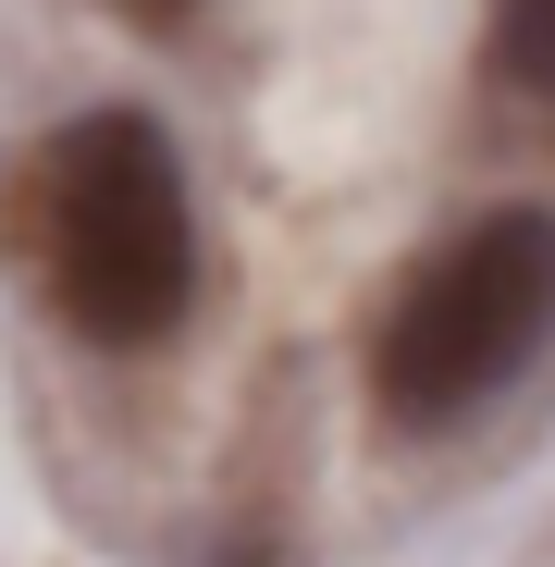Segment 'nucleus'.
Instances as JSON below:
<instances>
[{
	"label": "nucleus",
	"mask_w": 555,
	"mask_h": 567,
	"mask_svg": "<svg viewBox=\"0 0 555 567\" xmlns=\"http://www.w3.org/2000/svg\"><path fill=\"white\" fill-rule=\"evenodd\" d=\"M38 284L86 346H161L198 297V210L185 161L148 112H86L38 148Z\"/></svg>",
	"instance_id": "f257e3e1"
},
{
	"label": "nucleus",
	"mask_w": 555,
	"mask_h": 567,
	"mask_svg": "<svg viewBox=\"0 0 555 567\" xmlns=\"http://www.w3.org/2000/svg\"><path fill=\"white\" fill-rule=\"evenodd\" d=\"M543 321H555V223L543 210H482L456 247H432L395 284L383 321H370V395H383V420L432 432L456 408H482L543 346Z\"/></svg>",
	"instance_id": "f03ea898"
},
{
	"label": "nucleus",
	"mask_w": 555,
	"mask_h": 567,
	"mask_svg": "<svg viewBox=\"0 0 555 567\" xmlns=\"http://www.w3.org/2000/svg\"><path fill=\"white\" fill-rule=\"evenodd\" d=\"M494 50H506V74L531 86V100L555 112V0H506V25H494Z\"/></svg>",
	"instance_id": "7ed1b4c3"
},
{
	"label": "nucleus",
	"mask_w": 555,
	"mask_h": 567,
	"mask_svg": "<svg viewBox=\"0 0 555 567\" xmlns=\"http://www.w3.org/2000/svg\"><path fill=\"white\" fill-rule=\"evenodd\" d=\"M112 13H136V25H185L198 0H112Z\"/></svg>",
	"instance_id": "20e7f679"
}]
</instances>
